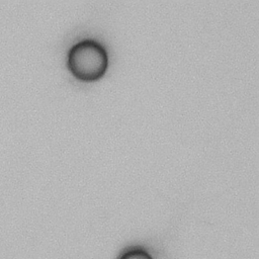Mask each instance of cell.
<instances>
[{
  "instance_id": "obj_1",
  "label": "cell",
  "mask_w": 259,
  "mask_h": 259,
  "mask_svg": "<svg viewBox=\"0 0 259 259\" xmlns=\"http://www.w3.org/2000/svg\"><path fill=\"white\" fill-rule=\"evenodd\" d=\"M108 57L105 48L92 38L73 45L68 53V66L72 73L82 80H94L103 75Z\"/></svg>"
},
{
  "instance_id": "obj_2",
  "label": "cell",
  "mask_w": 259,
  "mask_h": 259,
  "mask_svg": "<svg viewBox=\"0 0 259 259\" xmlns=\"http://www.w3.org/2000/svg\"><path fill=\"white\" fill-rule=\"evenodd\" d=\"M117 259H154L153 256L142 247H131L124 250Z\"/></svg>"
}]
</instances>
